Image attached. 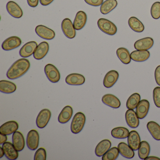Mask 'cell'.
Masks as SVG:
<instances>
[{
	"mask_svg": "<svg viewBox=\"0 0 160 160\" xmlns=\"http://www.w3.org/2000/svg\"><path fill=\"white\" fill-rule=\"evenodd\" d=\"M30 67V62L27 59L22 58L16 61L7 72V77L10 79H15L24 75Z\"/></svg>",
	"mask_w": 160,
	"mask_h": 160,
	"instance_id": "obj_1",
	"label": "cell"
},
{
	"mask_svg": "<svg viewBox=\"0 0 160 160\" xmlns=\"http://www.w3.org/2000/svg\"><path fill=\"white\" fill-rule=\"evenodd\" d=\"M85 115L81 112H78L74 116L71 125V130L74 134L81 132L86 122Z\"/></svg>",
	"mask_w": 160,
	"mask_h": 160,
	"instance_id": "obj_2",
	"label": "cell"
},
{
	"mask_svg": "<svg viewBox=\"0 0 160 160\" xmlns=\"http://www.w3.org/2000/svg\"><path fill=\"white\" fill-rule=\"evenodd\" d=\"M97 24L99 29L108 35H114L117 33L118 29L116 25L108 19L100 18Z\"/></svg>",
	"mask_w": 160,
	"mask_h": 160,
	"instance_id": "obj_3",
	"label": "cell"
},
{
	"mask_svg": "<svg viewBox=\"0 0 160 160\" xmlns=\"http://www.w3.org/2000/svg\"><path fill=\"white\" fill-rule=\"evenodd\" d=\"M45 73L48 80L53 83H57L60 79V73L58 69L52 64H47L44 68Z\"/></svg>",
	"mask_w": 160,
	"mask_h": 160,
	"instance_id": "obj_4",
	"label": "cell"
},
{
	"mask_svg": "<svg viewBox=\"0 0 160 160\" xmlns=\"http://www.w3.org/2000/svg\"><path fill=\"white\" fill-rule=\"evenodd\" d=\"M40 136L39 133L35 130H32L27 136V144L31 150H35L39 146Z\"/></svg>",
	"mask_w": 160,
	"mask_h": 160,
	"instance_id": "obj_5",
	"label": "cell"
},
{
	"mask_svg": "<svg viewBox=\"0 0 160 160\" xmlns=\"http://www.w3.org/2000/svg\"><path fill=\"white\" fill-rule=\"evenodd\" d=\"M51 113L48 109H43L40 111L36 119V125L38 128H45L49 122L51 118Z\"/></svg>",
	"mask_w": 160,
	"mask_h": 160,
	"instance_id": "obj_6",
	"label": "cell"
},
{
	"mask_svg": "<svg viewBox=\"0 0 160 160\" xmlns=\"http://www.w3.org/2000/svg\"><path fill=\"white\" fill-rule=\"evenodd\" d=\"M62 29L64 35L69 39H73L76 36V32L73 24L69 18H65L61 24Z\"/></svg>",
	"mask_w": 160,
	"mask_h": 160,
	"instance_id": "obj_7",
	"label": "cell"
},
{
	"mask_svg": "<svg viewBox=\"0 0 160 160\" xmlns=\"http://www.w3.org/2000/svg\"><path fill=\"white\" fill-rule=\"evenodd\" d=\"M35 32L38 36L45 40H52L56 36L53 30L42 25L37 26L35 28Z\"/></svg>",
	"mask_w": 160,
	"mask_h": 160,
	"instance_id": "obj_8",
	"label": "cell"
},
{
	"mask_svg": "<svg viewBox=\"0 0 160 160\" xmlns=\"http://www.w3.org/2000/svg\"><path fill=\"white\" fill-rule=\"evenodd\" d=\"M22 43V41L17 36H12L5 40L2 43V49L6 51L12 50L20 46Z\"/></svg>",
	"mask_w": 160,
	"mask_h": 160,
	"instance_id": "obj_9",
	"label": "cell"
},
{
	"mask_svg": "<svg viewBox=\"0 0 160 160\" xmlns=\"http://www.w3.org/2000/svg\"><path fill=\"white\" fill-rule=\"evenodd\" d=\"M2 148L4 150L5 156L11 160H16L18 157V152L13 144L10 142L3 143Z\"/></svg>",
	"mask_w": 160,
	"mask_h": 160,
	"instance_id": "obj_10",
	"label": "cell"
},
{
	"mask_svg": "<svg viewBox=\"0 0 160 160\" xmlns=\"http://www.w3.org/2000/svg\"><path fill=\"white\" fill-rule=\"evenodd\" d=\"M18 123L15 121L7 122L0 127V133L10 135L16 132L18 130Z\"/></svg>",
	"mask_w": 160,
	"mask_h": 160,
	"instance_id": "obj_11",
	"label": "cell"
},
{
	"mask_svg": "<svg viewBox=\"0 0 160 160\" xmlns=\"http://www.w3.org/2000/svg\"><path fill=\"white\" fill-rule=\"evenodd\" d=\"M38 46L37 42H30L24 45L19 51L20 56L22 58H26L31 56L34 54Z\"/></svg>",
	"mask_w": 160,
	"mask_h": 160,
	"instance_id": "obj_12",
	"label": "cell"
},
{
	"mask_svg": "<svg viewBox=\"0 0 160 160\" xmlns=\"http://www.w3.org/2000/svg\"><path fill=\"white\" fill-rule=\"evenodd\" d=\"M150 108L149 102L148 100L143 99L138 103L136 109V113L138 118H144L148 115Z\"/></svg>",
	"mask_w": 160,
	"mask_h": 160,
	"instance_id": "obj_13",
	"label": "cell"
},
{
	"mask_svg": "<svg viewBox=\"0 0 160 160\" xmlns=\"http://www.w3.org/2000/svg\"><path fill=\"white\" fill-rule=\"evenodd\" d=\"M126 123L132 128H136L139 124V118L133 109H128L125 115Z\"/></svg>",
	"mask_w": 160,
	"mask_h": 160,
	"instance_id": "obj_14",
	"label": "cell"
},
{
	"mask_svg": "<svg viewBox=\"0 0 160 160\" xmlns=\"http://www.w3.org/2000/svg\"><path fill=\"white\" fill-rule=\"evenodd\" d=\"M153 43L152 38L147 37L138 40L135 42L134 46L136 50H148L153 46Z\"/></svg>",
	"mask_w": 160,
	"mask_h": 160,
	"instance_id": "obj_15",
	"label": "cell"
},
{
	"mask_svg": "<svg viewBox=\"0 0 160 160\" xmlns=\"http://www.w3.org/2000/svg\"><path fill=\"white\" fill-rule=\"evenodd\" d=\"M119 73L117 71L111 70L105 76L103 79V85L105 88H112L118 81Z\"/></svg>",
	"mask_w": 160,
	"mask_h": 160,
	"instance_id": "obj_16",
	"label": "cell"
},
{
	"mask_svg": "<svg viewBox=\"0 0 160 160\" xmlns=\"http://www.w3.org/2000/svg\"><path fill=\"white\" fill-rule=\"evenodd\" d=\"M6 8L8 13L15 18H21L23 16V11L20 6L14 2H9L6 5Z\"/></svg>",
	"mask_w": 160,
	"mask_h": 160,
	"instance_id": "obj_17",
	"label": "cell"
},
{
	"mask_svg": "<svg viewBox=\"0 0 160 160\" xmlns=\"http://www.w3.org/2000/svg\"><path fill=\"white\" fill-rule=\"evenodd\" d=\"M127 138L128 145L134 151L138 150L141 143L140 136L138 132L136 131H131Z\"/></svg>",
	"mask_w": 160,
	"mask_h": 160,
	"instance_id": "obj_18",
	"label": "cell"
},
{
	"mask_svg": "<svg viewBox=\"0 0 160 160\" xmlns=\"http://www.w3.org/2000/svg\"><path fill=\"white\" fill-rule=\"evenodd\" d=\"M49 51V45L47 42H43L37 46L34 54L33 57L36 60L43 58Z\"/></svg>",
	"mask_w": 160,
	"mask_h": 160,
	"instance_id": "obj_19",
	"label": "cell"
},
{
	"mask_svg": "<svg viewBox=\"0 0 160 160\" xmlns=\"http://www.w3.org/2000/svg\"><path fill=\"white\" fill-rule=\"evenodd\" d=\"M12 144L18 151H21L24 149L25 140L22 133L19 131H16L13 134Z\"/></svg>",
	"mask_w": 160,
	"mask_h": 160,
	"instance_id": "obj_20",
	"label": "cell"
},
{
	"mask_svg": "<svg viewBox=\"0 0 160 160\" xmlns=\"http://www.w3.org/2000/svg\"><path fill=\"white\" fill-rule=\"evenodd\" d=\"M102 102L106 105L113 108H118L121 106V102L118 98L112 94H106L102 98Z\"/></svg>",
	"mask_w": 160,
	"mask_h": 160,
	"instance_id": "obj_21",
	"label": "cell"
},
{
	"mask_svg": "<svg viewBox=\"0 0 160 160\" xmlns=\"http://www.w3.org/2000/svg\"><path fill=\"white\" fill-rule=\"evenodd\" d=\"M65 82L68 85L72 86H80L84 84L85 78L84 76L80 74L72 73L66 77Z\"/></svg>",
	"mask_w": 160,
	"mask_h": 160,
	"instance_id": "obj_22",
	"label": "cell"
},
{
	"mask_svg": "<svg viewBox=\"0 0 160 160\" xmlns=\"http://www.w3.org/2000/svg\"><path fill=\"white\" fill-rule=\"evenodd\" d=\"M87 15L85 12L79 11L78 12L73 22V26L76 30L82 29L87 23Z\"/></svg>",
	"mask_w": 160,
	"mask_h": 160,
	"instance_id": "obj_23",
	"label": "cell"
},
{
	"mask_svg": "<svg viewBox=\"0 0 160 160\" xmlns=\"http://www.w3.org/2000/svg\"><path fill=\"white\" fill-rule=\"evenodd\" d=\"M111 147V142L108 139H104L98 143L95 149V154L98 157L102 156Z\"/></svg>",
	"mask_w": 160,
	"mask_h": 160,
	"instance_id": "obj_24",
	"label": "cell"
},
{
	"mask_svg": "<svg viewBox=\"0 0 160 160\" xmlns=\"http://www.w3.org/2000/svg\"><path fill=\"white\" fill-rule=\"evenodd\" d=\"M118 148L120 154L124 158L127 159H132L135 155L133 150L124 142H120L118 145Z\"/></svg>",
	"mask_w": 160,
	"mask_h": 160,
	"instance_id": "obj_25",
	"label": "cell"
},
{
	"mask_svg": "<svg viewBox=\"0 0 160 160\" xmlns=\"http://www.w3.org/2000/svg\"><path fill=\"white\" fill-rule=\"evenodd\" d=\"M150 54L148 50H135L131 53V58L134 61L142 62L149 58Z\"/></svg>",
	"mask_w": 160,
	"mask_h": 160,
	"instance_id": "obj_26",
	"label": "cell"
},
{
	"mask_svg": "<svg viewBox=\"0 0 160 160\" xmlns=\"http://www.w3.org/2000/svg\"><path fill=\"white\" fill-rule=\"evenodd\" d=\"M73 115V109L72 107L66 106L62 109L58 118L60 123L64 124L71 119Z\"/></svg>",
	"mask_w": 160,
	"mask_h": 160,
	"instance_id": "obj_27",
	"label": "cell"
},
{
	"mask_svg": "<svg viewBox=\"0 0 160 160\" xmlns=\"http://www.w3.org/2000/svg\"><path fill=\"white\" fill-rule=\"evenodd\" d=\"M148 130L154 139L160 140V126L154 121H150L147 123Z\"/></svg>",
	"mask_w": 160,
	"mask_h": 160,
	"instance_id": "obj_28",
	"label": "cell"
},
{
	"mask_svg": "<svg viewBox=\"0 0 160 160\" xmlns=\"http://www.w3.org/2000/svg\"><path fill=\"white\" fill-rule=\"evenodd\" d=\"M17 86L14 83L7 80L0 81V91L4 93L10 94L15 92Z\"/></svg>",
	"mask_w": 160,
	"mask_h": 160,
	"instance_id": "obj_29",
	"label": "cell"
},
{
	"mask_svg": "<svg viewBox=\"0 0 160 160\" xmlns=\"http://www.w3.org/2000/svg\"><path fill=\"white\" fill-rule=\"evenodd\" d=\"M117 5V0H106L101 5L100 11L102 14H107L115 9Z\"/></svg>",
	"mask_w": 160,
	"mask_h": 160,
	"instance_id": "obj_30",
	"label": "cell"
},
{
	"mask_svg": "<svg viewBox=\"0 0 160 160\" xmlns=\"http://www.w3.org/2000/svg\"><path fill=\"white\" fill-rule=\"evenodd\" d=\"M117 55L120 60L124 64H128L131 62V54L126 48H120L117 50Z\"/></svg>",
	"mask_w": 160,
	"mask_h": 160,
	"instance_id": "obj_31",
	"label": "cell"
},
{
	"mask_svg": "<svg viewBox=\"0 0 160 160\" xmlns=\"http://www.w3.org/2000/svg\"><path fill=\"white\" fill-rule=\"evenodd\" d=\"M128 24L130 28L135 32H141L145 29L142 22L135 17H132L129 18Z\"/></svg>",
	"mask_w": 160,
	"mask_h": 160,
	"instance_id": "obj_32",
	"label": "cell"
},
{
	"mask_svg": "<svg viewBox=\"0 0 160 160\" xmlns=\"http://www.w3.org/2000/svg\"><path fill=\"white\" fill-rule=\"evenodd\" d=\"M129 130L123 127H118L114 128L111 131V135L114 138L118 139H124L127 138L129 136Z\"/></svg>",
	"mask_w": 160,
	"mask_h": 160,
	"instance_id": "obj_33",
	"label": "cell"
},
{
	"mask_svg": "<svg viewBox=\"0 0 160 160\" xmlns=\"http://www.w3.org/2000/svg\"><path fill=\"white\" fill-rule=\"evenodd\" d=\"M150 152V147L149 144L146 141H141L138 149V155L139 158L145 160L148 156Z\"/></svg>",
	"mask_w": 160,
	"mask_h": 160,
	"instance_id": "obj_34",
	"label": "cell"
},
{
	"mask_svg": "<svg viewBox=\"0 0 160 160\" xmlns=\"http://www.w3.org/2000/svg\"><path fill=\"white\" fill-rule=\"evenodd\" d=\"M140 94L138 93H133L128 98L126 102V107L128 109H134L136 108L138 103L140 101Z\"/></svg>",
	"mask_w": 160,
	"mask_h": 160,
	"instance_id": "obj_35",
	"label": "cell"
},
{
	"mask_svg": "<svg viewBox=\"0 0 160 160\" xmlns=\"http://www.w3.org/2000/svg\"><path fill=\"white\" fill-rule=\"evenodd\" d=\"M120 152L118 148L113 147L109 149L102 157V160H115L118 157Z\"/></svg>",
	"mask_w": 160,
	"mask_h": 160,
	"instance_id": "obj_36",
	"label": "cell"
},
{
	"mask_svg": "<svg viewBox=\"0 0 160 160\" xmlns=\"http://www.w3.org/2000/svg\"><path fill=\"white\" fill-rule=\"evenodd\" d=\"M151 14L152 18L158 19L160 18V2H154L151 8Z\"/></svg>",
	"mask_w": 160,
	"mask_h": 160,
	"instance_id": "obj_37",
	"label": "cell"
},
{
	"mask_svg": "<svg viewBox=\"0 0 160 160\" xmlns=\"http://www.w3.org/2000/svg\"><path fill=\"white\" fill-rule=\"evenodd\" d=\"M47 158L45 149L41 148L38 149L34 154V160H46Z\"/></svg>",
	"mask_w": 160,
	"mask_h": 160,
	"instance_id": "obj_38",
	"label": "cell"
},
{
	"mask_svg": "<svg viewBox=\"0 0 160 160\" xmlns=\"http://www.w3.org/2000/svg\"><path fill=\"white\" fill-rule=\"evenodd\" d=\"M153 100L154 104L160 108V87L154 88L153 90Z\"/></svg>",
	"mask_w": 160,
	"mask_h": 160,
	"instance_id": "obj_39",
	"label": "cell"
},
{
	"mask_svg": "<svg viewBox=\"0 0 160 160\" xmlns=\"http://www.w3.org/2000/svg\"><path fill=\"white\" fill-rule=\"evenodd\" d=\"M85 2L91 6H99L103 2V0H85Z\"/></svg>",
	"mask_w": 160,
	"mask_h": 160,
	"instance_id": "obj_40",
	"label": "cell"
},
{
	"mask_svg": "<svg viewBox=\"0 0 160 160\" xmlns=\"http://www.w3.org/2000/svg\"><path fill=\"white\" fill-rule=\"evenodd\" d=\"M155 81L157 85L160 86V65L157 66L154 72Z\"/></svg>",
	"mask_w": 160,
	"mask_h": 160,
	"instance_id": "obj_41",
	"label": "cell"
},
{
	"mask_svg": "<svg viewBox=\"0 0 160 160\" xmlns=\"http://www.w3.org/2000/svg\"><path fill=\"white\" fill-rule=\"evenodd\" d=\"M27 1L28 5L33 8L37 7L39 3V0H27Z\"/></svg>",
	"mask_w": 160,
	"mask_h": 160,
	"instance_id": "obj_42",
	"label": "cell"
},
{
	"mask_svg": "<svg viewBox=\"0 0 160 160\" xmlns=\"http://www.w3.org/2000/svg\"><path fill=\"white\" fill-rule=\"evenodd\" d=\"M54 0H40V3L43 6H47L51 4Z\"/></svg>",
	"mask_w": 160,
	"mask_h": 160,
	"instance_id": "obj_43",
	"label": "cell"
},
{
	"mask_svg": "<svg viewBox=\"0 0 160 160\" xmlns=\"http://www.w3.org/2000/svg\"><path fill=\"white\" fill-rule=\"evenodd\" d=\"M0 136H1V140H0V144H3V143L6 142L7 140V137L6 135L0 133Z\"/></svg>",
	"mask_w": 160,
	"mask_h": 160,
	"instance_id": "obj_44",
	"label": "cell"
},
{
	"mask_svg": "<svg viewBox=\"0 0 160 160\" xmlns=\"http://www.w3.org/2000/svg\"><path fill=\"white\" fill-rule=\"evenodd\" d=\"M145 160H160V158L156 156H148L145 159Z\"/></svg>",
	"mask_w": 160,
	"mask_h": 160,
	"instance_id": "obj_45",
	"label": "cell"
},
{
	"mask_svg": "<svg viewBox=\"0 0 160 160\" xmlns=\"http://www.w3.org/2000/svg\"><path fill=\"white\" fill-rule=\"evenodd\" d=\"M0 152H1V153H0V158H2L4 156V155H5L4 150H3L2 147H0Z\"/></svg>",
	"mask_w": 160,
	"mask_h": 160,
	"instance_id": "obj_46",
	"label": "cell"
}]
</instances>
